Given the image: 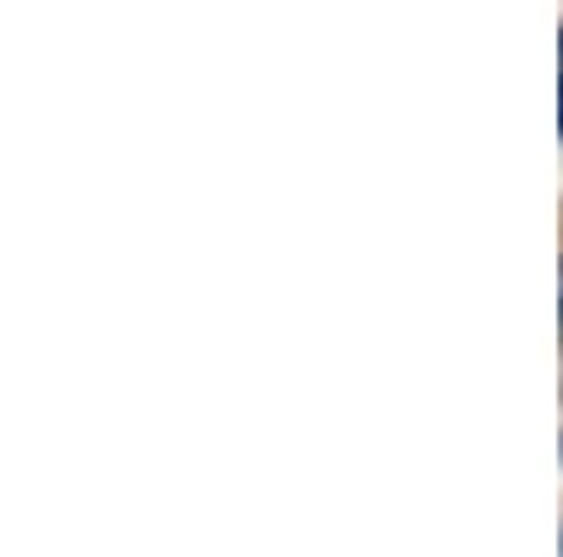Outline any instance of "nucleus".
<instances>
[{
    "instance_id": "nucleus-2",
    "label": "nucleus",
    "mask_w": 563,
    "mask_h": 557,
    "mask_svg": "<svg viewBox=\"0 0 563 557\" xmlns=\"http://www.w3.org/2000/svg\"><path fill=\"white\" fill-rule=\"evenodd\" d=\"M558 97H563V85H558Z\"/></svg>"
},
{
    "instance_id": "nucleus-1",
    "label": "nucleus",
    "mask_w": 563,
    "mask_h": 557,
    "mask_svg": "<svg viewBox=\"0 0 563 557\" xmlns=\"http://www.w3.org/2000/svg\"><path fill=\"white\" fill-rule=\"evenodd\" d=\"M558 57H563V34H558Z\"/></svg>"
}]
</instances>
